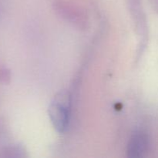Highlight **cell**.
<instances>
[{"instance_id": "cell-1", "label": "cell", "mask_w": 158, "mask_h": 158, "mask_svg": "<svg viewBox=\"0 0 158 158\" xmlns=\"http://www.w3.org/2000/svg\"><path fill=\"white\" fill-rule=\"evenodd\" d=\"M70 100L67 93H60L55 97L49 109V114L54 127L59 132L66 131L69 124Z\"/></svg>"}, {"instance_id": "cell-2", "label": "cell", "mask_w": 158, "mask_h": 158, "mask_svg": "<svg viewBox=\"0 0 158 158\" xmlns=\"http://www.w3.org/2000/svg\"><path fill=\"white\" fill-rule=\"evenodd\" d=\"M147 148V140L140 134H134L128 144V156L131 157H139L143 156Z\"/></svg>"}, {"instance_id": "cell-3", "label": "cell", "mask_w": 158, "mask_h": 158, "mask_svg": "<svg viewBox=\"0 0 158 158\" xmlns=\"http://www.w3.org/2000/svg\"><path fill=\"white\" fill-rule=\"evenodd\" d=\"M9 79V73L6 69L0 68V82H7Z\"/></svg>"}]
</instances>
